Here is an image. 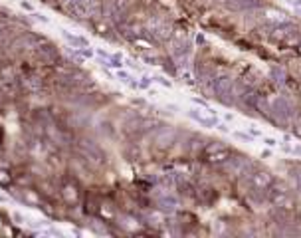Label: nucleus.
<instances>
[{
    "mask_svg": "<svg viewBox=\"0 0 301 238\" xmlns=\"http://www.w3.org/2000/svg\"><path fill=\"white\" fill-rule=\"evenodd\" d=\"M202 157L210 165H224L232 157V149L226 147V145H222V143H218V141H212V143H208L204 147Z\"/></svg>",
    "mask_w": 301,
    "mask_h": 238,
    "instance_id": "obj_1",
    "label": "nucleus"
},
{
    "mask_svg": "<svg viewBox=\"0 0 301 238\" xmlns=\"http://www.w3.org/2000/svg\"><path fill=\"white\" fill-rule=\"evenodd\" d=\"M244 177H246L256 189H262V190H266V189L271 187V183H273V177L270 175L268 171H256L254 167H252L248 173H244Z\"/></svg>",
    "mask_w": 301,
    "mask_h": 238,
    "instance_id": "obj_2",
    "label": "nucleus"
},
{
    "mask_svg": "<svg viewBox=\"0 0 301 238\" xmlns=\"http://www.w3.org/2000/svg\"><path fill=\"white\" fill-rule=\"evenodd\" d=\"M34 58H36L38 63H42V66H52V63H56V60H58V52H56L52 46L36 48Z\"/></svg>",
    "mask_w": 301,
    "mask_h": 238,
    "instance_id": "obj_3",
    "label": "nucleus"
},
{
    "mask_svg": "<svg viewBox=\"0 0 301 238\" xmlns=\"http://www.w3.org/2000/svg\"><path fill=\"white\" fill-rule=\"evenodd\" d=\"M190 115L195 117V119H198L200 123H204L206 127H218V125H220V119H218L216 115H214V111H210V113H202V110H192Z\"/></svg>",
    "mask_w": 301,
    "mask_h": 238,
    "instance_id": "obj_4",
    "label": "nucleus"
},
{
    "mask_svg": "<svg viewBox=\"0 0 301 238\" xmlns=\"http://www.w3.org/2000/svg\"><path fill=\"white\" fill-rule=\"evenodd\" d=\"M291 32H293V28L287 26V24H273V26H271V32H270V38H271L273 42H279V44H282V42H284Z\"/></svg>",
    "mask_w": 301,
    "mask_h": 238,
    "instance_id": "obj_5",
    "label": "nucleus"
},
{
    "mask_svg": "<svg viewBox=\"0 0 301 238\" xmlns=\"http://www.w3.org/2000/svg\"><path fill=\"white\" fill-rule=\"evenodd\" d=\"M175 141H177V133H175V131H170V129H165V131L159 133V137H157L155 143H157L159 149H168Z\"/></svg>",
    "mask_w": 301,
    "mask_h": 238,
    "instance_id": "obj_6",
    "label": "nucleus"
},
{
    "mask_svg": "<svg viewBox=\"0 0 301 238\" xmlns=\"http://www.w3.org/2000/svg\"><path fill=\"white\" fill-rule=\"evenodd\" d=\"M254 107H256V111H260L264 117H271V103L264 97V95H256V101H254Z\"/></svg>",
    "mask_w": 301,
    "mask_h": 238,
    "instance_id": "obj_7",
    "label": "nucleus"
},
{
    "mask_svg": "<svg viewBox=\"0 0 301 238\" xmlns=\"http://www.w3.org/2000/svg\"><path fill=\"white\" fill-rule=\"evenodd\" d=\"M61 197H63V201H66L68 205H75L79 201V190L74 185H66L61 189Z\"/></svg>",
    "mask_w": 301,
    "mask_h": 238,
    "instance_id": "obj_8",
    "label": "nucleus"
},
{
    "mask_svg": "<svg viewBox=\"0 0 301 238\" xmlns=\"http://www.w3.org/2000/svg\"><path fill=\"white\" fill-rule=\"evenodd\" d=\"M101 208V203L99 199L95 197L93 192H88V197H85V212H90V214H97Z\"/></svg>",
    "mask_w": 301,
    "mask_h": 238,
    "instance_id": "obj_9",
    "label": "nucleus"
},
{
    "mask_svg": "<svg viewBox=\"0 0 301 238\" xmlns=\"http://www.w3.org/2000/svg\"><path fill=\"white\" fill-rule=\"evenodd\" d=\"M266 16H268V20H271L273 24H286L287 22V16L284 12H279V10H266Z\"/></svg>",
    "mask_w": 301,
    "mask_h": 238,
    "instance_id": "obj_10",
    "label": "nucleus"
},
{
    "mask_svg": "<svg viewBox=\"0 0 301 238\" xmlns=\"http://www.w3.org/2000/svg\"><path fill=\"white\" fill-rule=\"evenodd\" d=\"M299 44H301V34L295 32V30H293V32L282 42V46H287V48H297Z\"/></svg>",
    "mask_w": 301,
    "mask_h": 238,
    "instance_id": "obj_11",
    "label": "nucleus"
},
{
    "mask_svg": "<svg viewBox=\"0 0 301 238\" xmlns=\"http://www.w3.org/2000/svg\"><path fill=\"white\" fill-rule=\"evenodd\" d=\"M10 181H12V177H10V171L0 169V185L6 187V185H10Z\"/></svg>",
    "mask_w": 301,
    "mask_h": 238,
    "instance_id": "obj_12",
    "label": "nucleus"
},
{
    "mask_svg": "<svg viewBox=\"0 0 301 238\" xmlns=\"http://www.w3.org/2000/svg\"><path fill=\"white\" fill-rule=\"evenodd\" d=\"M293 133L301 139V123H295V125H293Z\"/></svg>",
    "mask_w": 301,
    "mask_h": 238,
    "instance_id": "obj_13",
    "label": "nucleus"
},
{
    "mask_svg": "<svg viewBox=\"0 0 301 238\" xmlns=\"http://www.w3.org/2000/svg\"><path fill=\"white\" fill-rule=\"evenodd\" d=\"M234 135L238 137V139H246V141H250V139H252V135H246V133H240V131H236Z\"/></svg>",
    "mask_w": 301,
    "mask_h": 238,
    "instance_id": "obj_14",
    "label": "nucleus"
},
{
    "mask_svg": "<svg viewBox=\"0 0 301 238\" xmlns=\"http://www.w3.org/2000/svg\"><path fill=\"white\" fill-rule=\"evenodd\" d=\"M264 143H266L268 147H273V145H275V139H270V137H266V139H264Z\"/></svg>",
    "mask_w": 301,
    "mask_h": 238,
    "instance_id": "obj_15",
    "label": "nucleus"
},
{
    "mask_svg": "<svg viewBox=\"0 0 301 238\" xmlns=\"http://www.w3.org/2000/svg\"><path fill=\"white\" fill-rule=\"evenodd\" d=\"M295 50H297V54H299V56H301V44H299V46H297V48H295Z\"/></svg>",
    "mask_w": 301,
    "mask_h": 238,
    "instance_id": "obj_16",
    "label": "nucleus"
},
{
    "mask_svg": "<svg viewBox=\"0 0 301 238\" xmlns=\"http://www.w3.org/2000/svg\"><path fill=\"white\" fill-rule=\"evenodd\" d=\"M297 4H301V0H297Z\"/></svg>",
    "mask_w": 301,
    "mask_h": 238,
    "instance_id": "obj_17",
    "label": "nucleus"
}]
</instances>
